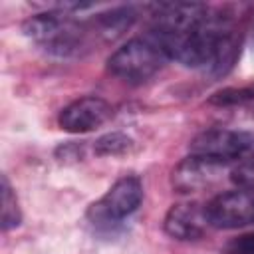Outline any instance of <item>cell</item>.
I'll return each instance as SVG.
<instances>
[{
    "label": "cell",
    "instance_id": "obj_1",
    "mask_svg": "<svg viewBox=\"0 0 254 254\" xmlns=\"http://www.w3.org/2000/svg\"><path fill=\"white\" fill-rule=\"evenodd\" d=\"M22 32L36 46L56 58H75L87 46L85 28L62 10H48L30 16L22 24Z\"/></svg>",
    "mask_w": 254,
    "mask_h": 254
},
{
    "label": "cell",
    "instance_id": "obj_4",
    "mask_svg": "<svg viewBox=\"0 0 254 254\" xmlns=\"http://www.w3.org/2000/svg\"><path fill=\"white\" fill-rule=\"evenodd\" d=\"M190 155H200L208 159H216L222 163L244 157L254 149V137L244 131L232 129H208L198 133L190 145Z\"/></svg>",
    "mask_w": 254,
    "mask_h": 254
},
{
    "label": "cell",
    "instance_id": "obj_15",
    "mask_svg": "<svg viewBox=\"0 0 254 254\" xmlns=\"http://www.w3.org/2000/svg\"><path fill=\"white\" fill-rule=\"evenodd\" d=\"M230 181H232L238 189L254 192V157L240 161V163L230 171Z\"/></svg>",
    "mask_w": 254,
    "mask_h": 254
},
{
    "label": "cell",
    "instance_id": "obj_16",
    "mask_svg": "<svg viewBox=\"0 0 254 254\" xmlns=\"http://www.w3.org/2000/svg\"><path fill=\"white\" fill-rule=\"evenodd\" d=\"M58 159L62 163H75V161H81L83 159V145H77V143H65L62 145L58 151H56Z\"/></svg>",
    "mask_w": 254,
    "mask_h": 254
},
{
    "label": "cell",
    "instance_id": "obj_11",
    "mask_svg": "<svg viewBox=\"0 0 254 254\" xmlns=\"http://www.w3.org/2000/svg\"><path fill=\"white\" fill-rule=\"evenodd\" d=\"M137 14L133 12V8H113L109 12L97 14L91 22V30L95 36H99L103 42H111L115 38H119L125 30L131 28V24L135 22Z\"/></svg>",
    "mask_w": 254,
    "mask_h": 254
},
{
    "label": "cell",
    "instance_id": "obj_17",
    "mask_svg": "<svg viewBox=\"0 0 254 254\" xmlns=\"http://www.w3.org/2000/svg\"><path fill=\"white\" fill-rule=\"evenodd\" d=\"M228 254H254V232L232 240L228 244Z\"/></svg>",
    "mask_w": 254,
    "mask_h": 254
},
{
    "label": "cell",
    "instance_id": "obj_5",
    "mask_svg": "<svg viewBox=\"0 0 254 254\" xmlns=\"http://www.w3.org/2000/svg\"><path fill=\"white\" fill-rule=\"evenodd\" d=\"M224 173L226 163L200 155H189L175 165L171 173V185L181 194H192L214 187Z\"/></svg>",
    "mask_w": 254,
    "mask_h": 254
},
{
    "label": "cell",
    "instance_id": "obj_9",
    "mask_svg": "<svg viewBox=\"0 0 254 254\" xmlns=\"http://www.w3.org/2000/svg\"><path fill=\"white\" fill-rule=\"evenodd\" d=\"M208 226L206 206L198 202H177L167 210L163 220L165 232L175 240H198Z\"/></svg>",
    "mask_w": 254,
    "mask_h": 254
},
{
    "label": "cell",
    "instance_id": "obj_8",
    "mask_svg": "<svg viewBox=\"0 0 254 254\" xmlns=\"http://www.w3.org/2000/svg\"><path fill=\"white\" fill-rule=\"evenodd\" d=\"M155 32H189L198 28L210 14L208 6L196 2H163L151 6Z\"/></svg>",
    "mask_w": 254,
    "mask_h": 254
},
{
    "label": "cell",
    "instance_id": "obj_7",
    "mask_svg": "<svg viewBox=\"0 0 254 254\" xmlns=\"http://www.w3.org/2000/svg\"><path fill=\"white\" fill-rule=\"evenodd\" d=\"M113 117V105L103 97L85 95L60 111L58 123L67 133H89L105 125Z\"/></svg>",
    "mask_w": 254,
    "mask_h": 254
},
{
    "label": "cell",
    "instance_id": "obj_12",
    "mask_svg": "<svg viewBox=\"0 0 254 254\" xmlns=\"http://www.w3.org/2000/svg\"><path fill=\"white\" fill-rule=\"evenodd\" d=\"M131 149H133V139L121 131L105 133L93 143V153L99 157H121L127 155Z\"/></svg>",
    "mask_w": 254,
    "mask_h": 254
},
{
    "label": "cell",
    "instance_id": "obj_6",
    "mask_svg": "<svg viewBox=\"0 0 254 254\" xmlns=\"http://www.w3.org/2000/svg\"><path fill=\"white\" fill-rule=\"evenodd\" d=\"M206 206V216L214 228H240L254 222V192L226 190L214 196Z\"/></svg>",
    "mask_w": 254,
    "mask_h": 254
},
{
    "label": "cell",
    "instance_id": "obj_3",
    "mask_svg": "<svg viewBox=\"0 0 254 254\" xmlns=\"http://www.w3.org/2000/svg\"><path fill=\"white\" fill-rule=\"evenodd\" d=\"M143 200V183L135 175L117 179L109 190L89 206L87 218L93 226H113L133 214Z\"/></svg>",
    "mask_w": 254,
    "mask_h": 254
},
{
    "label": "cell",
    "instance_id": "obj_10",
    "mask_svg": "<svg viewBox=\"0 0 254 254\" xmlns=\"http://www.w3.org/2000/svg\"><path fill=\"white\" fill-rule=\"evenodd\" d=\"M240 56V34L236 32V28L232 26V22L220 32L218 40H216V46H214V56H212V62L208 65V71L214 75V77H220V75H226L236 60Z\"/></svg>",
    "mask_w": 254,
    "mask_h": 254
},
{
    "label": "cell",
    "instance_id": "obj_14",
    "mask_svg": "<svg viewBox=\"0 0 254 254\" xmlns=\"http://www.w3.org/2000/svg\"><path fill=\"white\" fill-rule=\"evenodd\" d=\"M254 99V89L250 87H228L210 97V103L214 105H242Z\"/></svg>",
    "mask_w": 254,
    "mask_h": 254
},
{
    "label": "cell",
    "instance_id": "obj_2",
    "mask_svg": "<svg viewBox=\"0 0 254 254\" xmlns=\"http://www.w3.org/2000/svg\"><path fill=\"white\" fill-rule=\"evenodd\" d=\"M167 60L165 52L149 36H145L133 38L117 48L107 58V69L127 83H143L153 77L167 64Z\"/></svg>",
    "mask_w": 254,
    "mask_h": 254
},
{
    "label": "cell",
    "instance_id": "obj_13",
    "mask_svg": "<svg viewBox=\"0 0 254 254\" xmlns=\"http://www.w3.org/2000/svg\"><path fill=\"white\" fill-rule=\"evenodd\" d=\"M22 222V212L18 206L16 192L12 190L6 177H2V230L8 232Z\"/></svg>",
    "mask_w": 254,
    "mask_h": 254
}]
</instances>
